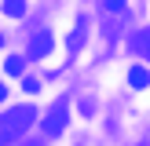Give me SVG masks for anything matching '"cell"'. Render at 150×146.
Segmentation results:
<instances>
[{
  "label": "cell",
  "instance_id": "1",
  "mask_svg": "<svg viewBox=\"0 0 150 146\" xmlns=\"http://www.w3.org/2000/svg\"><path fill=\"white\" fill-rule=\"evenodd\" d=\"M33 117H37V110H33V106L7 110V117H4V142H15V139H18L22 131L33 124Z\"/></svg>",
  "mask_w": 150,
  "mask_h": 146
},
{
  "label": "cell",
  "instance_id": "2",
  "mask_svg": "<svg viewBox=\"0 0 150 146\" xmlns=\"http://www.w3.org/2000/svg\"><path fill=\"white\" fill-rule=\"evenodd\" d=\"M66 117H70V110H66V99H59L55 106L44 113V131H48V135H59V131L66 128Z\"/></svg>",
  "mask_w": 150,
  "mask_h": 146
},
{
  "label": "cell",
  "instance_id": "3",
  "mask_svg": "<svg viewBox=\"0 0 150 146\" xmlns=\"http://www.w3.org/2000/svg\"><path fill=\"white\" fill-rule=\"evenodd\" d=\"M48 51H51V33H37L33 44H29V55H33V58H44Z\"/></svg>",
  "mask_w": 150,
  "mask_h": 146
},
{
  "label": "cell",
  "instance_id": "4",
  "mask_svg": "<svg viewBox=\"0 0 150 146\" xmlns=\"http://www.w3.org/2000/svg\"><path fill=\"white\" fill-rule=\"evenodd\" d=\"M132 51H136V55H150V29L132 33Z\"/></svg>",
  "mask_w": 150,
  "mask_h": 146
},
{
  "label": "cell",
  "instance_id": "5",
  "mask_svg": "<svg viewBox=\"0 0 150 146\" xmlns=\"http://www.w3.org/2000/svg\"><path fill=\"white\" fill-rule=\"evenodd\" d=\"M128 84H132V88H146V84H150L146 66H132V69H128Z\"/></svg>",
  "mask_w": 150,
  "mask_h": 146
},
{
  "label": "cell",
  "instance_id": "6",
  "mask_svg": "<svg viewBox=\"0 0 150 146\" xmlns=\"http://www.w3.org/2000/svg\"><path fill=\"white\" fill-rule=\"evenodd\" d=\"M22 69H26V58H22V55H7V58H4V73L22 77Z\"/></svg>",
  "mask_w": 150,
  "mask_h": 146
},
{
  "label": "cell",
  "instance_id": "7",
  "mask_svg": "<svg viewBox=\"0 0 150 146\" xmlns=\"http://www.w3.org/2000/svg\"><path fill=\"white\" fill-rule=\"evenodd\" d=\"M4 15L22 18V15H26V0H4Z\"/></svg>",
  "mask_w": 150,
  "mask_h": 146
},
{
  "label": "cell",
  "instance_id": "8",
  "mask_svg": "<svg viewBox=\"0 0 150 146\" xmlns=\"http://www.w3.org/2000/svg\"><path fill=\"white\" fill-rule=\"evenodd\" d=\"M22 91H26V95H37V91H40V80L26 77V80H22Z\"/></svg>",
  "mask_w": 150,
  "mask_h": 146
},
{
  "label": "cell",
  "instance_id": "9",
  "mask_svg": "<svg viewBox=\"0 0 150 146\" xmlns=\"http://www.w3.org/2000/svg\"><path fill=\"white\" fill-rule=\"evenodd\" d=\"M106 11H114V15H121V11H125V0H106Z\"/></svg>",
  "mask_w": 150,
  "mask_h": 146
},
{
  "label": "cell",
  "instance_id": "10",
  "mask_svg": "<svg viewBox=\"0 0 150 146\" xmlns=\"http://www.w3.org/2000/svg\"><path fill=\"white\" fill-rule=\"evenodd\" d=\"M139 146H146V142H139Z\"/></svg>",
  "mask_w": 150,
  "mask_h": 146
}]
</instances>
